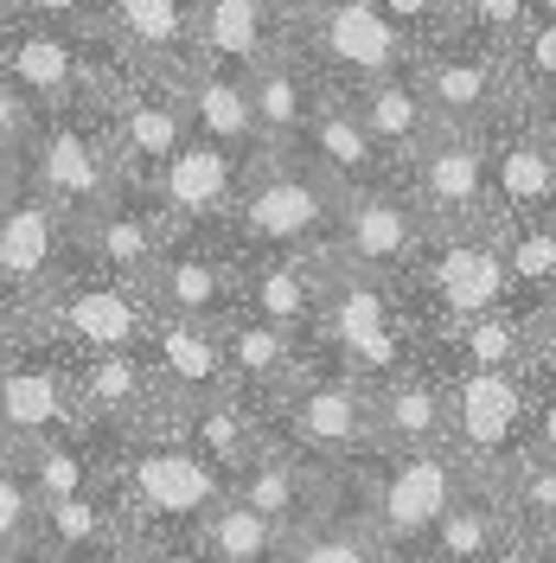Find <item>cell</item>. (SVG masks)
<instances>
[{
    "mask_svg": "<svg viewBox=\"0 0 556 563\" xmlns=\"http://www.w3.org/2000/svg\"><path fill=\"white\" fill-rule=\"evenodd\" d=\"M109 65H115V52L97 33L38 26V20H20V13L0 20V77L33 109H65L77 97H90Z\"/></svg>",
    "mask_w": 556,
    "mask_h": 563,
    "instance_id": "10",
    "label": "cell"
},
{
    "mask_svg": "<svg viewBox=\"0 0 556 563\" xmlns=\"http://www.w3.org/2000/svg\"><path fill=\"white\" fill-rule=\"evenodd\" d=\"M524 378L531 390H556V288L524 314Z\"/></svg>",
    "mask_w": 556,
    "mask_h": 563,
    "instance_id": "44",
    "label": "cell"
},
{
    "mask_svg": "<svg viewBox=\"0 0 556 563\" xmlns=\"http://www.w3.org/2000/svg\"><path fill=\"white\" fill-rule=\"evenodd\" d=\"M179 109H186V135H205L231 154H263V135H256V109H249V84L231 77V70L211 65H186L174 77Z\"/></svg>",
    "mask_w": 556,
    "mask_h": 563,
    "instance_id": "33",
    "label": "cell"
},
{
    "mask_svg": "<svg viewBox=\"0 0 556 563\" xmlns=\"http://www.w3.org/2000/svg\"><path fill=\"white\" fill-rule=\"evenodd\" d=\"M371 435L378 449H442L448 442V390L435 365H403L371 385Z\"/></svg>",
    "mask_w": 556,
    "mask_h": 563,
    "instance_id": "32",
    "label": "cell"
},
{
    "mask_svg": "<svg viewBox=\"0 0 556 563\" xmlns=\"http://www.w3.org/2000/svg\"><path fill=\"white\" fill-rule=\"evenodd\" d=\"M77 231V263L84 269H97V276H115V282H147V269L160 263V250H167V218L160 206L141 192V186H122L109 206H97L90 218H77L70 224Z\"/></svg>",
    "mask_w": 556,
    "mask_h": 563,
    "instance_id": "21",
    "label": "cell"
},
{
    "mask_svg": "<svg viewBox=\"0 0 556 563\" xmlns=\"http://www.w3.org/2000/svg\"><path fill=\"white\" fill-rule=\"evenodd\" d=\"M160 422L205 461L224 487L269 449V417H263L256 404H244V397H231V390H224V397H205V404H179V410H167Z\"/></svg>",
    "mask_w": 556,
    "mask_h": 563,
    "instance_id": "30",
    "label": "cell"
},
{
    "mask_svg": "<svg viewBox=\"0 0 556 563\" xmlns=\"http://www.w3.org/2000/svg\"><path fill=\"white\" fill-rule=\"evenodd\" d=\"M480 147H487V179H492L499 224H505V218L556 211V135L537 109L505 103L487 129H480Z\"/></svg>",
    "mask_w": 556,
    "mask_h": 563,
    "instance_id": "17",
    "label": "cell"
},
{
    "mask_svg": "<svg viewBox=\"0 0 556 563\" xmlns=\"http://www.w3.org/2000/svg\"><path fill=\"white\" fill-rule=\"evenodd\" d=\"M551 288H556V211L505 218V308L524 320Z\"/></svg>",
    "mask_w": 556,
    "mask_h": 563,
    "instance_id": "37",
    "label": "cell"
},
{
    "mask_svg": "<svg viewBox=\"0 0 556 563\" xmlns=\"http://www.w3.org/2000/svg\"><path fill=\"white\" fill-rule=\"evenodd\" d=\"M531 563H556V538H537L531 544Z\"/></svg>",
    "mask_w": 556,
    "mask_h": 563,
    "instance_id": "55",
    "label": "cell"
},
{
    "mask_svg": "<svg viewBox=\"0 0 556 563\" xmlns=\"http://www.w3.org/2000/svg\"><path fill=\"white\" fill-rule=\"evenodd\" d=\"M480 563H531V538H519V531H505L499 544H492Z\"/></svg>",
    "mask_w": 556,
    "mask_h": 563,
    "instance_id": "52",
    "label": "cell"
},
{
    "mask_svg": "<svg viewBox=\"0 0 556 563\" xmlns=\"http://www.w3.org/2000/svg\"><path fill=\"white\" fill-rule=\"evenodd\" d=\"M38 346V327L26 308H13V301H0V365L7 358H20V352H33Z\"/></svg>",
    "mask_w": 556,
    "mask_h": 563,
    "instance_id": "49",
    "label": "cell"
},
{
    "mask_svg": "<svg viewBox=\"0 0 556 563\" xmlns=\"http://www.w3.org/2000/svg\"><path fill=\"white\" fill-rule=\"evenodd\" d=\"M135 563H211L199 551V538H129Z\"/></svg>",
    "mask_w": 556,
    "mask_h": 563,
    "instance_id": "48",
    "label": "cell"
},
{
    "mask_svg": "<svg viewBox=\"0 0 556 563\" xmlns=\"http://www.w3.org/2000/svg\"><path fill=\"white\" fill-rule=\"evenodd\" d=\"M403 192L416 199V211L429 218V231H460V224H499L492 206V179H487V147L480 135L460 129H435V141L410 154L403 167Z\"/></svg>",
    "mask_w": 556,
    "mask_h": 563,
    "instance_id": "15",
    "label": "cell"
},
{
    "mask_svg": "<svg viewBox=\"0 0 556 563\" xmlns=\"http://www.w3.org/2000/svg\"><path fill=\"white\" fill-rule=\"evenodd\" d=\"M65 365V385L77 417L97 422V429H147L160 422V390H154V372L141 346L129 352H58Z\"/></svg>",
    "mask_w": 556,
    "mask_h": 563,
    "instance_id": "22",
    "label": "cell"
},
{
    "mask_svg": "<svg viewBox=\"0 0 556 563\" xmlns=\"http://www.w3.org/2000/svg\"><path fill=\"white\" fill-rule=\"evenodd\" d=\"M33 327L45 352H129V346H147L154 301L135 282L97 276V269L77 263L33 308Z\"/></svg>",
    "mask_w": 556,
    "mask_h": 563,
    "instance_id": "8",
    "label": "cell"
},
{
    "mask_svg": "<svg viewBox=\"0 0 556 563\" xmlns=\"http://www.w3.org/2000/svg\"><path fill=\"white\" fill-rule=\"evenodd\" d=\"M269 435L294 442L313 461H326L333 474H352L378 449V435H371V385L313 352L301 365V378L281 390V404L269 410Z\"/></svg>",
    "mask_w": 556,
    "mask_h": 563,
    "instance_id": "7",
    "label": "cell"
},
{
    "mask_svg": "<svg viewBox=\"0 0 556 563\" xmlns=\"http://www.w3.org/2000/svg\"><path fill=\"white\" fill-rule=\"evenodd\" d=\"M0 563H45V558H38V551H33V558H0Z\"/></svg>",
    "mask_w": 556,
    "mask_h": 563,
    "instance_id": "57",
    "label": "cell"
},
{
    "mask_svg": "<svg viewBox=\"0 0 556 563\" xmlns=\"http://www.w3.org/2000/svg\"><path fill=\"white\" fill-rule=\"evenodd\" d=\"M97 38L129 70L179 77L192 65V0H103Z\"/></svg>",
    "mask_w": 556,
    "mask_h": 563,
    "instance_id": "26",
    "label": "cell"
},
{
    "mask_svg": "<svg viewBox=\"0 0 556 563\" xmlns=\"http://www.w3.org/2000/svg\"><path fill=\"white\" fill-rule=\"evenodd\" d=\"M313 352L358 372L365 385H378L390 372L416 365V327L397 301V282L358 276V269H340L326 256V295H320V333H313Z\"/></svg>",
    "mask_w": 556,
    "mask_h": 563,
    "instance_id": "6",
    "label": "cell"
},
{
    "mask_svg": "<svg viewBox=\"0 0 556 563\" xmlns=\"http://www.w3.org/2000/svg\"><path fill=\"white\" fill-rule=\"evenodd\" d=\"M70 269H77V231H70V218L45 192H33L20 179V192L0 206V301H13V308L33 314Z\"/></svg>",
    "mask_w": 556,
    "mask_h": 563,
    "instance_id": "14",
    "label": "cell"
},
{
    "mask_svg": "<svg viewBox=\"0 0 556 563\" xmlns=\"http://www.w3.org/2000/svg\"><path fill=\"white\" fill-rule=\"evenodd\" d=\"M276 7H281V20L294 26V20H313V13H320V7H333V0H276Z\"/></svg>",
    "mask_w": 556,
    "mask_h": 563,
    "instance_id": "53",
    "label": "cell"
},
{
    "mask_svg": "<svg viewBox=\"0 0 556 563\" xmlns=\"http://www.w3.org/2000/svg\"><path fill=\"white\" fill-rule=\"evenodd\" d=\"M141 288H147L154 314H179V320L218 327V320L237 308V250H231L224 231H174Z\"/></svg>",
    "mask_w": 556,
    "mask_h": 563,
    "instance_id": "19",
    "label": "cell"
},
{
    "mask_svg": "<svg viewBox=\"0 0 556 563\" xmlns=\"http://www.w3.org/2000/svg\"><path fill=\"white\" fill-rule=\"evenodd\" d=\"M33 115H38V109L26 103L7 77H0V154H13V161H20V147H26V135H33Z\"/></svg>",
    "mask_w": 556,
    "mask_h": 563,
    "instance_id": "47",
    "label": "cell"
},
{
    "mask_svg": "<svg viewBox=\"0 0 556 563\" xmlns=\"http://www.w3.org/2000/svg\"><path fill=\"white\" fill-rule=\"evenodd\" d=\"M7 13H13V0H0V20H7Z\"/></svg>",
    "mask_w": 556,
    "mask_h": 563,
    "instance_id": "58",
    "label": "cell"
},
{
    "mask_svg": "<svg viewBox=\"0 0 556 563\" xmlns=\"http://www.w3.org/2000/svg\"><path fill=\"white\" fill-rule=\"evenodd\" d=\"M13 192H20V161H13V154H0V206H7Z\"/></svg>",
    "mask_w": 556,
    "mask_h": 563,
    "instance_id": "54",
    "label": "cell"
},
{
    "mask_svg": "<svg viewBox=\"0 0 556 563\" xmlns=\"http://www.w3.org/2000/svg\"><path fill=\"white\" fill-rule=\"evenodd\" d=\"M505 531H512V519H505L492 481H474V487L442 512V526L429 531V544H422L416 563H480Z\"/></svg>",
    "mask_w": 556,
    "mask_h": 563,
    "instance_id": "36",
    "label": "cell"
},
{
    "mask_svg": "<svg viewBox=\"0 0 556 563\" xmlns=\"http://www.w3.org/2000/svg\"><path fill=\"white\" fill-rule=\"evenodd\" d=\"M422 365H435V372H524V320L512 308L460 320L442 340L422 346Z\"/></svg>",
    "mask_w": 556,
    "mask_h": 563,
    "instance_id": "35",
    "label": "cell"
},
{
    "mask_svg": "<svg viewBox=\"0 0 556 563\" xmlns=\"http://www.w3.org/2000/svg\"><path fill=\"white\" fill-rule=\"evenodd\" d=\"M38 544V493L20 455L0 449V558H33Z\"/></svg>",
    "mask_w": 556,
    "mask_h": 563,
    "instance_id": "42",
    "label": "cell"
},
{
    "mask_svg": "<svg viewBox=\"0 0 556 563\" xmlns=\"http://www.w3.org/2000/svg\"><path fill=\"white\" fill-rule=\"evenodd\" d=\"M333 218H340V186H326L301 154L263 147L249 161L231 211H224V238L237 256H249V250H326Z\"/></svg>",
    "mask_w": 556,
    "mask_h": 563,
    "instance_id": "4",
    "label": "cell"
},
{
    "mask_svg": "<svg viewBox=\"0 0 556 563\" xmlns=\"http://www.w3.org/2000/svg\"><path fill=\"white\" fill-rule=\"evenodd\" d=\"M103 493L115 499L129 538H192L231 487L167 422H147V429H103Z\"/></svg>",
    "mask_w": 556,
    "mask_h": 563,
    "instance_id": "1",
    "label": "cell"
},
{
    "mask_svg": "<svg viewBox=\"0 0 556 563\" xmlns=\"http://www.w3.org/2000/svg\"><path fill=\"white\" fill-rule=\"evenodd\" d=\"M141 358H147L154 390H160V417L179 410V404H205V397H224V390H231L224 352H218V327H205V320L154 314Z\"/></svg>",
    "mask_w": 556,
    "mask_h": 563,
    "instance_id": "29",
    "label": "cell"
},
{
    "mask_svg": "<svg viewBox=\"0 0 556 563\" xmlns=\"http://www.w3.org/2000/svg\"><path fill=\"white\" fill-rule=\"evenodd\" d=\"M531 13H537V0H454V33L505 52L512 33H519Z\"/></svg>",
    "mask_w": 556,
    "mask_h": 563,
    "instance_id": "43",
    "label": "cell"
},
{
    "mask_svg": "<svg viewBox=\"0 0 556 563\" xmlns=\"http://www.w3.org/2000/svg\"><path fill=\"white\" fill-rule=\"evenodd\" d=\"M397 301L416 327V346L442 340L460 320L505 308V224L429 231L422 256L397 276Z\"/></svg>",
    "mask_w": 556,
    "mask_h": 563,
    "instance_id": "3",
    "label": "cell"
},
{
    "mask_svg": "<svg viewBox=\"0 0 556 563\" xmlns=\"http://www.w3.org/2000/svg\"><path fill=\"white\" fill-rule=\"evenodd\" d=\"M244 84H249V109H256L263 147H294V135L308 129L313 103H320V90H326L320 70H313L294 45H281L276 58H263Z\"/></svg>",
    "mask_w": 556,
    "mask_h": 563,
    "instance_id": "34",
    "label": "cell"
},
{
    "mask_svg": "<svg viewBox=\"0 0 556 563\" xmlns=\"http://www.w3.org/2000/svg\"><path fill=\"white\" fill-rule=\"evenodd\" d=\"M249 174V154H231L205 135H186L154 167V179H141V192L160 206L167 231H224V211L237 199V186Z\"/></svg>",
    "mask_w": 556,
    "mask_h": 563,
    "instance_id": "18",
    "label": "cell"
},
{
    "mask_svg": "<svg viewBox=\"0 0 556 563\" xmlns=\"http://www.w3.org/2000/svg\"><path fill=\"white\" fill-rule=\"evenodd\" d=\"M288 154H301L313 174L326 179V186H340V192H365V186L397 179V161H390L371 135H365V122L352 115V103L333 90V84L320 90L308 129L294 135V147H288Z\"/></svg>",
    "mask_w": 556,
    "mask_h": 563,
    "instance_id": "25",
    "label": "cell"
},
{
    "mask_svg": "<svg viewBox=\"0 0 556 563\" xmlns=\"http://www.w3.org/2000/svg\"><path fill=\"white\" fill-rule=\"evenodd\" d=\"M45 563H135V551H129V538H103V544H84V551H58V558Z\"/></svg>",
    "mask_w": 556,
    "mask_h": 563,
    "instance_id": "51",
    "label": "cell"
},
{
    "mask_svg": "<svg viewBox=\"0 0 556 563\" xmlns=\"http://www.w3.org/2000/svg\"><path fill=\"white\" fill-rule=\"evenodd\" d=\"M416 84H422V97H429V109H435V122L442 129H460V135H480L505 103H519L512 97V77H505V58L492 45L460 38V33L422 45Z\"/></svg>",
    "mask_w": 556,
    "mask_h": 563,
    "instance_id": "16",
    "label": "cell"
},
{
    "mask_svg": "<svg viewBox=\"0 0 556 563\" xmlns=\"http://www.w3.org/2000/svg\"><path fill=\"white\" fill-rule=\"evenodd\" d=\"M422 244H429V218L403 192V179H383V186H365V192H340L333 244H326V256L340 269L397 282L422 256Z\"/></svg>",
    "mask_w": 556,
    "mask_h": 563,
    "instance_id": "13",
    "label": "cell"
},
{
    "mask_svg": "<svg viewBox=\"0 0 556 563\" xmlns=\"http://www.w3.org/2000/svg\"><path fill=\"white\" fill-rule=\"evenodd\" d=\"M352 103V115L365 122V135L378 141L383 154L403 167L410 154H422L429 141H435V109H429V97H422L416 84V58L403 70H383V77H365V84H352V90H340Z\"/></svg>",
    "mask_w": 556,
    "mask_h": 563,
    "instance_id": "31",
    "label": "cell"
},
{
    "mask_svg": "<svg viewBox=\"0 0 556 563\" xmlns=\"http://www.w3.org/2000/svg\"><path fill=\"white\" fill-rule=\"evenodd\" d=\"M492 493H499V506H505V519H512V531L519 538H556V455H531L524 449L499 481H492Z\"/></svg>",
    "mask_w": 556,
    "mask_h": 563,
    "instance_id": "40",
    "label": "cell"
},
{
    "mask_svg": "<svg viewBox=\"0 0 556 563\" xmlns=\"http://www.w3.org/2000/svg\"><path fill=\"white\" fill-rule=\"evenodd\" d=\"M199 551L211 563H276L281 558V526H269L256 506H244L237 493H224L218 506H211L205 519H199Z\"/></svg>",
    "mask_w": 556,
    "mask_h": 563,
    "instance_id": "39",
    "label": "cell"
},
{
    "mask_svg": "<svg viewBox=\"0 0 556 563\" xmlns=\"http://www.w3.org/2000/svg\"><path fill=\"white\" fill-rule=\"evenodd\" d=\"M276 563H390V558H383V544L371 538V526L352 512L346 493H340L320 519H308V526H294L281 538Z\"/></svg>",
    "mask_w": 556,
    "mask_h": 563,
    "instance_id": "38",
    "label": "cell"
},
{
    "mask_svg": "<svg viewBox=\"0 0 556 563\" xmlns=\"http://www.w3.org/2000/svg\"><path fill=\"white\" fill-rule=\"evenodd\" d=\"M288 20L276 0H192V65L249 77L288 45Z\"/></svg>",
    "mask_w": 556,
    "mask_h": 563,
    "instance_id": "28",
    "label": "cell"
},
{
    "mask_svg": "<svg viewBox=\"0 0 556 563\" xmlns=\"http://www.w3.org/2000/svg\"><path fill=\"white\" fill-rule=\"evenodd\" d=\"M218 352H224V378H231V397H244L256 404L263 417L281 404V390L301 378V365H308L313 352L301 340H288L281 327L269 320L244 314V308H231V314L218 320Z\"/></svg>",
    "mask_w": 556,
    "mask_h": 563,
    "instance_id": "27",
    "label": "cell"
},
{
    "mask_svg": "<svg viewBox=\"0 0 556 563\" xmlns=\"http://www.w3.org/2000/svg\"><path fill=\"white\" fill-rule=\"evenodd\" d=\"M320 295H326V250H249V256H237V308L281 327L308 352L320 333Z\"/></svg>",
    "mask_w": 556,
    "mask_h": 563,
    "instance_id": "20",
    "label": "cell"
},
{
    "mask_svg": "<svg viewBox=\"0 0 556 563\" xmlns=\"http://www.w3.org/2000/svg\"><path fill=\"white\" fill-rule=\"evenodd\" d=\"M90 103L103 109L109 141H115V154H122V174H129V186L154 179V167H160L179 141H186V109H179L174 77L129 70L122 58H115V65L97 77Z\"/></svg>",
    "mask_w": 556,
    "mask_h": 563,
    "instance_id": "12",
    "label": "cell"
},
{
    "mask_svg": "<svg viewBox=\"0 0 556 563\" xmlns=\"http://www.w3.org/2000/svg\"><path fill=\"white\" fill-rule=\"evenodd\" d=\"M288 45H294V52L320 70V84H333V90H352V84H365V77L403 70L416 58V45L390 26V13H383L378 0H333V7H320L313 20H294Z\"/></svg>",
    "mask_w": 556,
    "mask_h": 563,
    "instance_id": "11",
    "label": "cell"
},
{
    "mask_svg": "<svg viewBox=\"0 0 556 563\" xmlns=\"http://www.w3.org/2000/svg\"><path fill=\"white\" fill-rule=\"evenodd\" d=\"M448 449L474 481H499L531 449V378L524 372H442Z\"/></svg>",
    "mask_w": 556,
    "mask_h": 563,
    "instance_id": "9",
    "label": "cell"
},
{
    "mask_svg": "<svg viewBox=\"0 0 556 563\" xmlns=\"http://www.w3.org/2000/svg\"><path fill=\"white\" fill-rule=\"evenodd\" d=\"M20 179L33 192H45L70 224L90 218L97 206H109L129 186V174H122V154L109 141L103 109L90 103V97H77L65 109H38L33 135L20 147Z\"/></svg>",
    "mask_w": 556,
    "mask_h": 563,
    "instance_id": "5",
    "label": "cell"
},
{
    "mask_svg": "<svg viewBox=\"0 0 556 563\" xmlns=\"http://www.w3.org/2000/svg\"><path fill=\"white\" fill-rule=\"evenodd\" d=\"M84 429L77 404H70V385H65V365L58 352H20L0 365V449H33V442H52V435H70Z\"/></svg>",
    "mask_w": 556,
    "mask_h": 563,
    "instance_id": "24",
    "label": "cell"
},
{
    "mask_svg": "<svg viewBox=\"0 0 556 563\" xmlns=\"http://www.w3.org/2000/svg\"><path fill=\"white\" fill-rule=\"evenodd\" d=\"M378 7L390 13V26L410 38L416 52L454 33V0H378Z\"/></svg>",
    "mask_w": 556,
    "mask_h": 563,
    "instance_id": "45",
    "label": "cell"
},
{
    "mask_svg": "<svg viewBox=\"0 0 556 563\" xmlns=\"http://www.w3.org/2000/svg\"><path fill=\"white\" fill-rule=\"evenodd\" d=\"M499 58H505V77H512L519 103H544L551 97L556 90V0H537V13L512 33V45Z\"/></svg>",
    "mask_w": 556,
    "mask_h": 563,
    "instance_id": "41",
    "label": "cell"
},
{
    "mask_svg": "<svg viewBox=\"0 0 556 563\" xmlns=\"http://www.w3.org/2000/svg\"><path fill=\"white\" fill-rule=\"evenodd\" d=\"M97 7H103V0H13L20 20L65 26V33H97Z\"/></svg>",
    "mask_w": 556,
    "mask_h": 563,
    "instance_id": "46",
    "label": "cell"
},
{
    "mask_svg": "<svg viewBox=\"0 0 556 563\" xmlns=\"http://www.w3.org/2000/svg\"><path fill=\"white\" fill-rule=\"evenodd\" d=\"M231 493H237L244 506H256L269 526H281V538H288L294 526L320 519V512L340 499V474H333L326 461L301 455L294 442L269 435V449H263V455H256L244 474L231 481Z\"/></svg>",
    "mask_w": 556,
    "mask_h": 563,
    "instance_id": "23",
    "label": "cell"
},
{
    "mask_svg": "<svg viewBox=\"0 0 556 563\" xmlns=\"http://www.w3.org/2000/svg\"><path fill=\"white\" fill-rule=\"evenodd\" d=\"M531 109H537V115L551 122V135H556V90H551V97H544V103H531Z\"/></svg>",
    "mask_w": 556,
    "mask_h": 563,
    "instance_id": "56",
    "label": "cell"
},
{
    "mask_svg": "<svg viewBox=\"0 0 556 563\" xmlns=\"http://www.w3.org/2000/svg\"><path fill=\"white\" fill-rule=\"evenodd\" d=\"M531 455H556V390H531Z\"/></svg>",
    "mask_w": 556,
    "mask_h": 563,
    "instance_id": "50",
    "label": "cell"
},
{
    "mask_svg": "<svg viewBox=\"0 0 556 563\" xmlns=\"http://www.w3.org/2000/svg\"><path fill=\"white\" fill-rule=\"evenodd\" d=\"M467 487H474V474L448 442L442 449H371L352 474H340L346 506L371 526L390 563H416L429 531L442 526V512Z\"/></svg>",
    "mask_w": 556,
    "mask_h": 563,
    "instance_id": "2",
    "label": "cell"
}]
</instances>
